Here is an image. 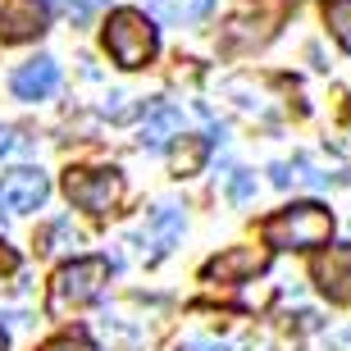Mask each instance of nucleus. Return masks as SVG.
Segmentation results:
<instances>
[{"instance_id": "obj_1", "label": "nucleus", "mask_w": 351, "mask_h": 351, "mask_svg": "<svg viewBox=\"0 0 351 351\" xmlns=\"http://www.w3.org/2000/svg\"><path fill=\"white\" fill-rule=\"evenodd\" d=\"M261 237L269 242V247H278V251L328 247V237H333V215H328V206H319V201H297V206L269 215V219L261 223Z\"/></svg>"}, {"instance_id": "obj_2", "label": "nucleus", "mask_w": 351, "mask_h": 351, "mask_svg": "<svg viewBox=\"0 0 351 351\" xmlns=\"http://www.w3.org/2000/svg\"><path fill=\"white\" fill-rule=\"evenodd\" d=\"M105 283H110V261H101V256L60 265V269H55V278H51L46 315H51V319H60V315H69V311H82V306H91V301L105 292Z\"/></svg>"}, {"instance_id": "obj_3", "label": "nucleus", "mask_w": 351, "mask_h": 351, "mask_svg": "<svg viewBox=\"0 0 351 351\" xmlns=\"http://www.w3.org/2000/svg\"><path fill=\"white\" fill-rule=\"evenodd\" d=\"M105 51L119 69H146L156 55V27L142 10H114L105 19Z\"/></svg>"}, {"instance_id": "obj_4", "label": "nucleus", "mask_w": 351, "mask_h": 351, "mask_svg": "<svg viewBox=\"0 0 351 351\" xmlns=\"http://www.w3.org/2000/svg\"><path fill=\"white\" fill-rule=\"evenodd\" d=\"M64 192L78 210H91V215H105V210L119 206L123 196V178L114 169H69L64 173Z\"/></svg>"}, {"instance_id": "obj_5", "label": "nucleus", "mask_w": 351, "mask_h": 351, "mask_svg": "<svg viewBox=\"0 0 351 351\" xmlns=\"http://www.w3.org/2000/svg\"><path fill=\"white\" fill-rule=\"evenodd\" d=\"M51 196V178L41 169H10L0 178V206L14 210V215H27V210H37L41 201Z\"/></svg>"}, {"instance_id": "obj_6", "label": "nucleus", "mask_w": 351, "mask_h": 351, "mask_svg": "<svg viewBox=\"0 0 351 351\" xmlns=\"http://www.w3.org/2000/svg\"><path fill=\"white\" fill-rule=\"evenodd\" d=\"M265 265H269L265 251H256V247H228V251H219L215 261H206L201 278H206V283H247V278L265 274Z\"/></svg>"}, {"instance_id": "obj_7", "label": "nucleus", "mask_w": 351, "mask_h": 351, "mask_svg": "<svg viewBox=\"0 0 351 351\" xmlns=\"http://www.w3.org/2000/svg\"><path fill=\"white\" fill-rule=\"evenodd\" d=\"M46 32V0H5L0 5V41H32Z\"/></svg>"}, {"instance_id": "obj_8", "label": "nucleus", "mask_w": 351, "mask_h": 351, "mask_svg": "<svg viewBox=\"0 0 351 351\" xmlns=\"http://www.w3.org/2000/svg\"><path fill=\"white\" fill-rule=\"evenodd\" d=\"M315 283L328 301L351 306V247H328L324 256H315Z\"/></svg>"}, {"instance_id": "obj_9", "label": "nucleus", "mask_w": 351, "mask_h": 351, "mask_svg": "<svg viewBox=\"0 0 351 351\" xmlns=\"http://www.w3.org/2000/svg\"><path fill=\"white\" fill-rule=\"evenodd\" d=\"M55 87H60V64H55L51 55L27 60L23 69H14V78H10V91L19 101H46Z\"/></svg>"}, {"instance_id": "obj_10", "label": "nucleus", "mask_w": 351, "mask_h": 351, "mask_svg": "<svg viewBox=\"0 0 351 351\" xmlns=\"http://www.w3.org/2000/svg\"><path fill=\"white\" fill-rule=\"evenodd\" d=\"M178 233H182V210L178 206H160V210H151V219H146V233H142V242L151 251H146V261H160L165 251L178 242Z\"/></svg>"}, {"instance_id": "obj_11", "label": "nucleus", "mask_w": 351, "mask_h": 351, "mask_svg": "<svg viewBox=\"0 0 351 351\" xmlns=\"http://www.w3.org/2000/svg\"><path fill=\"white\" fill-rule=\"evenodd\" d=\"M182 132V110L169 101H156L146 105V119H142V142L146 146H165L169 137H178Z\"/></svg>"}, {"instance_id": "obj_12", "label": "nucleus", "mask_w": 351, "mask_h": 351, "mask_svg": "<svg viewBox=\"0 0 351 351\" xmlns=\"http://www.w3.org/2000/svg\"><path fill=\"white\" fill-rule=\"evenodd\" d=\"M210 5L215 0H146V10L165 19V23H196V19H206Z\"/></svg>"}, {"instance_id": "obj_13", "label": "nucleus", "mask_w": 351, "mask_h": 351, "mask_svg": "<svg viewBox=\"0 0 351 351\" xmlns=\"http://www.w3.org/2000/svg\"><path fill=\"white\" fill-rule=\"evenodd\" d=\"M324 23L342 51H351V0H324Z\"/></svg>"}, {"instance_id": "obj_14", "label": "nucleus", "mask_w": 351, "mask_h": 351, "mask_svg": "<svg viewBox=\"0 0 351 351\" xmlns=\"http://www.w3.org/2000/svg\"><path fill=\"white\" fill-rule=\"evenodd\" d=\"M201 165H206V142H201V137H182L178 146H173V173H196L201 169Z\"/></svg>"}, {"instance_id": "obj_15", "label": "nucleus", "mask_w": 351, "mask_h": 351, "mask_svg": "<svg viewBox=\"0 0 351 351\" xmlns=\"http://www.w3.org/2000/svg\"><path fill=\"white\" fill-rule=\"evenodd\" d=\"M41 351H96V347H91V342L82 338V333H64V338L46 342V347H41Z\"/></svg>"}, {"instance_id": "obj_16", "label": "nucleus", "mask_w": 351, "mask_h": 351, "mask_svg": "<svg viewBox=\"0 0 351 351\" xmlns=\"http://www.w3.org/2000/svg\"><path fill=\"white\" fill-rule=\"evenodd\" d=\"M251 192H256V182H251V173H233V178H228V196H233V201H247Z\"/></svg>"}, {"instance_id": "obj_17", "label": "nucleus", "mask_w": 351, "mask_h": 351, "mask_svg": "<svg viewBox=\"0 0 351 351\" xmlns=\"http://www.w3.org/2000/svg\"><path fill=\"white\" fill-rule=\"evenodd\" d=\"M69 5V14H73V19H87L91 10H96V0H64Z\"/></svg>"}, {"instance_id": "obj_18", "label": "nucleus", "mask_w": 351, "mask_h": 351, "mask_svg": "<svg viewBox=\"0 0 351 351\" xmlns=\"http://www.w3.org/2000/svg\"><path fill=\"white\" fill-rule=\"evenodd\" d=\"M14 146H19V132H14V128H0V160L10 156Z\"/></svg>"}, {"instance_id": "obj_19", "label": "nucleus", "mask_w": 351, "mask_h": 351, "mask_svg": "<svg viewBox=\"0 0 351 351\" xmlns=\"http://www.w3.org/2000/svg\"><path fill=\"white\" fill-rule=\"evenodd\" d=\"M5 347H10V342H5V333H0V351H5Z\"/></svg>"}]
</instances>
